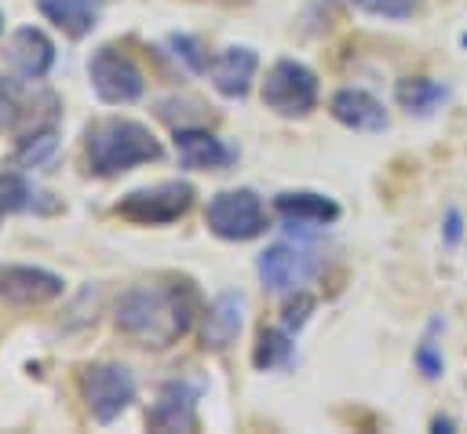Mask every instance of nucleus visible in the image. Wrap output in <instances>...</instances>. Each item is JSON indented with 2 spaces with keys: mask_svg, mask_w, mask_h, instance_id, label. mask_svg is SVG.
<instances>
[{
  "mask_svg": "<svg viewBox=\"0 0 467 434\" xmlns=\"http://www.w3.org/2000/svg\"><path fill=\"white\" fill-rule=\"evenodd\" d=\"M193 321V292L186 284L157 288L142 284L120 295L117 303V328L142 346H171L179 336H186Z\"/></svg>",
  "mask_w": 467,
  "mask_h": 434,
  "instance_id": "nucleus-1",
  "label": "nucleus"
},
{
  "mask_svg": "<svg viewBox=\"0 0 467 434\" xmlns=\"http://www.w3.org/2000/svg\"><path fill=\"white\" fill-rule=\"evenodd\" d=\"M84 150H88V164L95 175H117L135 164L161 160V142L153 139V131L139 120H120V117L95 120L88 128Z\"/></svg>",
  "mask_w": 467,
  "mask_h": 434,
  "instance_id": "nucleus-2",
  "label": "nucleus"
},
{
  "mask_svg": "<svg viewBox=\"0 0 467 434\" xmlns=\"http://www.w3.org/2000/svg\"><path fill=\"white\" fill-rule=\"evenodd\" d=\"M204 222L215 237L223 241H252L266 230V215L263 204L252 190H223L208 201Z\"/></svg>",
  "mask_w": 467,
  "mask_h": 434,
  "instance_id": "nucleus-3",
  "label": "nucleus"
},
{
  "mask_svg": "<svg viewBox=\"0 0 467 434\" xmlns=\"http://www.w3.org/2000/svg\"><path fill=\"white\" fill-rule=\"evenodd\" d=\"M263 102L281 117H306L317 102V77L303 62L281 58L263 80Z\"/></svg>",
  "mask_w": 467,
  "mask_h": 434,
  "instance_id": "nucleus-4",
  "label": "nucleus"
},
{
  "mask_svg": "<svg viewBox=\"0 0 467 434\" xmlns=\"http://www.w3.org/2000/svg\"><path fill=\"white\" fill-rule=\"evenodd\" d=\"M80 394L99 423H113L135 398V379L124 365H88L80 372Z\"/></svg>",
  "mask_w": 467,
  "mask_h": 434,
  "instance_id": "nucleus-5",
  "label": "nucleus"
},
{
  "mask_svg": "<svg viewBox=\"0 0 467 434\" xmlns=\"http://www.w3.org/2000/svg\"><path fill=\"white\" fill-rule=\"evenodd\" d=\"M190 204H193L190 182H161V186L131 190L128 197H120L117 215L142 222V226H161V222H175L179 215H186Z\"/></svg>",
  "mask_w": 467,
  "mask_h": 434,
  "instance_id": "nucleus-6",
  "label": "nucleus"
},
{
  "mask_svg": "<svg viewBox=\"0 0 467 434\" xmlns=\"http://www.w3.org/2000/svg\"><path fill=\"white\" fill-rule=\"evenodd\" d=\"M88 73H91V88L102 102L120 106V102H135L142 95V73L135 69V62L128 55H120L113 47H99L91 55Z\"/></svg>",
  "mask_w": 467,
  "mask_h": 434,
  "instance_id": "nucleus-7",
  "label": "nucleus"
},
{
  "mask_svg": "<svg viewBox=\"0 0 467 434\" xmlns=\"http://www.w3.org/2000/svg\"><path fill=\"white\" fill-rule=\"evenodd\" d=\"M317 270V259L296 244H270L259 255V277L270 292H296Z\"/></svg>",
  "mask_w": 467,
  "mask_h": 434,
  "instance_id": "nucleus-8",
  "label": "nucleus"
},
{
  "mask_svg": "<svg viewBox=\"0 0 467 434\" xmlns=\"http://www.w3.org/2000/svg\"><path fill=\"white\" fill-rule=\"evenodd\" d=\"M150 430L171 434V430H193L197 427V387L186 379H171L157 390L153 408L146 412Z\"/></svg>",
  "mask_w": 467,
  "mask_h": 434,
  "instance_id": "nucleus-9",
  "label": "nucleus"
},
{
  "mask_svg": "<svg viewBox=\"0 0 467 434\" xmlns=\"http://www.w3.org/2000/svg\"><path fill=\"white\" fill-rule=\"evenodd\" d=\"M62 295V277L40 266H15L0 263V299L18 303V306H36Z\"/></svg>",
  "mask_w": 467,
  "mask_h": 434,
  "instance_id": "nucleus-10",
  "label": "nucleus"
},
{
  "mask_svg": "<svg viewBox=\"0 0 467 434\" xmlns=\"http://www.w3.org/2000/svg\"><path fill=\"white\" fill-rule=\"evenodd\" d=\"M7 66L18 73V77H26V80H40L47 69H51V62H55V44L40 33V29H33V26H22L11 40H7Z\"/></svg>",
  "mask_w": 467,
  "mask_h": 434,
  "instance_id": "nucleus-11",
  "label": "nucleus"
},
{
  "mask_svg": "<svg viewBox=\"0 0 467 434\" xmlns=\"http://www.w3.org/2000/svg\"><path fill=\"white\" fill-rule=\"evenodd\" d=\"M175 153H179L182 168H193V171L226 168L237 157L223 139H215L212 131H201V128H179L175 131Z\"/></svg>",
  "mask_w": 467,
  "mask_h": 434,
  "instance_id": "nucleus-12",
  "label": "nucleus"
},
{
  "mask_svg": "<svg viewBox=\"0 0 467 434\" xmlns=\"http://www.w3.org/2000/svg\"><path fill=\"white\" fill-rule=\"evenodd\" d=\"M244 325V299L237 292H223L212 299V306L204 310V325H201V343L204 350H226L237 332Z\"/></svg>",
  "mask_w": 467,
  "mask_h": 434,
  "instance_id": "nucleus-13",
  "label": "nucleus"
},
{
  "mask_svg": "<svg viewBox=\"0 0 467 434\" xmlns=\"http://www.w3.org/2000/svg\"><path fill=\"white\" fill-rule=\"evenodd\" d=\"M208 73H212V84L219 95L244 98L252 88V77H255V51L252 47H226L212 58Z\"/></svg>",
  "mask_w": 467,
  "mask_h": 434,
  "instance_id": "nucleus-14",
  "label": "nucleus"
},
{
  "mask_svg": "<svg viewBox=\"0 0 467 434\" xmlns=\"http://www.w3.org/2000/svg\"><path fill=\"white\" fill-rule=\"evenodd\" d=\"M332 117L354 131H383L387 128V113L379 106V98H372L368 91L361 88H339L328 102Z\"/></svg>",
  "mask_w": 467,
  "mask_h": 434,
  "instance_id": "nucleus-15",
  "label": "nucleus"
},
{
  "mask_svg": "<svg viewBox=\"0 0 467 434\" xmlns=\"http://www.w3.org/2000/svg\"><path fill=\"white\" fill-rule=\"evenodd\" d=\"M274 208L288 219V222H332L339 219V204L325 193H310V190H288L277 193Z\"/></svg>",
  "mask_w": 467,
  "mask_h": 434,
  "instance_id": "nucleus-16",
  "label": "nucleus"
},
{
  "mask_svg": "<svg viewBox=\"0 0 467 434\" xmlns=\"http://www.w3.org/2000/svg\"><path fill=\"white\" fill-rule=\"evenodd\" d=\"M394 98H398L401 109L427 117V113H434L449 98V88L438 84V80H431V77H405V80H398Z\"/></svg>",
  "mask_w": 467,
  "mask_h": 434,
  "instance_id": "nucleus-17",
  "label": "nucleus"
},
{
  "mask_svg": "<svg viewBox=\"0 0 467 434\" xmlns=\"http://www.w3.org/2000/svg\"><path fill=\"white\" fill-rule=\"evenodd\" d=\"M36 4L69 36H84L95 26V0H36Z\"/></svg>",
  "mask_w": 467,
  "mask_h": 434,
  "instance_id": "nucleus-18",
  "label": "nucleus"
},
{
  "mask_svg": "<svg viewBox=\"0 0 467 434\" xmlns=\"http://www.w3.org/2000/svg\"><path fill=\"white\" fill-rule=\"evenodd\" d=\"M292 361V343L281 328H263L259 339H255V350H252V365L255 368H281Z\"/></svg>",
  "mask_w": 467,
  "mask_h": 434,
  "instance_id": "nucleus-19",
  "label": "nucleus"
},
{
  "mask_svg": "<svg viewBox=\"0 0 467 434\" xmlns=\"http://www.w3.org/2000/svg\"><path fill=\"white\" fill-rule=\"evenodd\" d=\"M55 146H58V131H55V128H40V131H33V135H26V139L18 142L15 164L36 168V164H44V160L55 153Z\"/></svg>",
  "mask_w": 467,
  "mask_h": 434,
  "instance_id": "nucleus-20",
  "label": "nucleus"
},
{
  "mask_svg": "<svg viewBox=\"0 0 467 434\" xmlns=\"http://www.w3.org/2000/svg\"><path fill=\"white\" fill-rule=\"evenodd\" d=\"M29 197H33V190H29V182L22 175H11V171L0 175V219L22 212L29 204Z\"/></svg>",
  "mask_w": 467,
  "mask_h": 434,
  "instance_id": "nucleus-21",
  "label": "nucleus"
},
{
  "mask_svg": "<svg viewBox=\"0 0 467 434\" xmlns=\"http://www.w3.org/2000/svg\"><path fill=\"white\" fill-rule=\"evenodd\" d=\"M358 7H365L368 15H383V18H412L423 0H354Z\"/></svg>",
  "mask_w": 467,
  "mask_h": 434,
  "instance_id": "nucleus-22",
  "label": "nucleus"
},
{
  "mask_svg": "<svg viewBox=\"0 0 467 434\" xmlns=\"http://www.w3.org/2000/svg\"><path fill=\"white\" fill-rule=\"evenodd\" d=\"M171 47H175V58H182L193 73H201V69H208V55L201 51V44L193 40V36H182V33H175L171 40H168Z\"/></svg>",
  "mask_w": 467,
  "mask_h": 434,
  "instance_id": "nucleus-23",
  "label": "nucleus"
},
{
  "mask_svg": "<svg viewBox=\"0 0 467 434\" xmlns=\"http://www.w3.org/2000/svg\"><path fill=\"white\" fill-rule=\"evenodd\" d=\"M416 365H420V372H423L427 379L441 376V354H438V346H434L431 339H423V343L416 346Z\"/></svg>",
  "mask_w": 467,
  "mask_h": 434,
  "instance_id": "nucleus-24",
  "label": "nucleus"
},
{
  "mask_svg": "<svg viewBox=\"0 0 467 434\" xmlns=\"http://www.w3.org/2000/svg\"><path fill=\"white\" fill-rule=\"evenodd\" d=\"M310 310H314V299L310 295H299L296 303H288L285 306V328H303L306 317H310Z\"/></svg>",
  "mask_w": 467,
  "mask_h": 434,
  "instance_id": "nucleus-25",
  "label": "nucleus"
},
{
  "mask_svg": "<svg viewBox=\"0 0 467 434\" xmlns=\"http://www.w3.org/2000/svg\"><path fill=\"white\" fill-rule=\"evenodd\" d=\"M460 230H463V219H460L456 208H449V215H445V244H456L460 241Z\"/></svg>",
  "mask_w": 467,
  "mask_h": 434,
  "instance_id": "nucleus-26",
  "label": "nucleus"
},
{
  "mask_svg": "<svg viewBox=\"0 0 467 434\" xmlns=\"http://www.w3.org/2000/svg\"><path fill=\"white\" fill-rule=\"evenodd\" d=\"M15 120V98H11V88L0 84V128Z\"/></svg>",
  "mask_w": 467,
  "mask_h": 434,
  "instance_id": "nucleus-27",
  "label": "nucleus"
},
{
  "mask_svg": "<svg viewBox=\"0 0 467 434\" xmlns=\"http://www.w3.org/2000/svg\"><path fill=\"white\" fill-rule=\"evenodd\" d=\"M431 430L449 434V430H452V419H449V416H434V419H431Z\"/></svg>",
  "mask_w": 467,
  "mask_h": 434,
  "instance_id": "nucleus-28",
  "label": "nucleus"
},
{
  "mask_svg": "<svg viewBox=\"0 0 467 434\" xmlns=\"http://www.w3.org/2000/svg\"><path fill=\"white\" fill-rule=\"evenodd\" d=\"M460 44H463V47H467V33H463V36H460Z\"/></svg>",
  "mask_w": 467,
  "mask_h": 434,
  "instance_id": "nucleus-29",
  "label": "nucleus"
},
{
  "mask_svg": "<svg viewBox=\"0 0 467 434\" xmlns=\"http://www.w3.org/2000/svg\"><path fill=\"white\" fill-rule=\"evenodd\" d=\"M0 26H4V15H0Z\"/></svg>",
  "mask_w": 467,
  "mask_h": 434,
  "instance_id": "nucleus-30",
  "label": "nucleus"
}]
</instances>
